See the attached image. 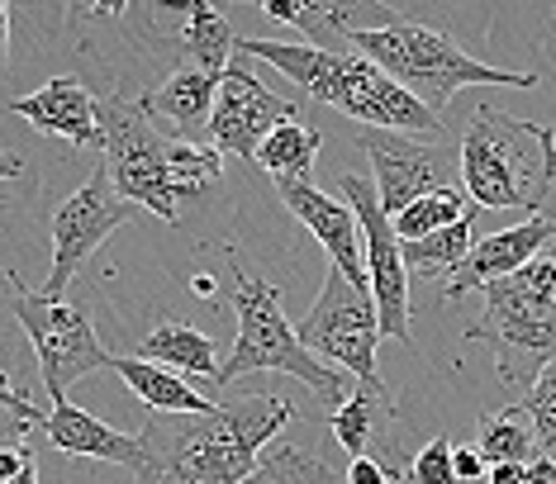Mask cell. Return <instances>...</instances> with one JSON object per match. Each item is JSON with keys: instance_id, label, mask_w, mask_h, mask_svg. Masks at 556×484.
<instances>
[{"instance_id": "1", "label": "cell", "mask_w": 556, "mask_h": 484, "mask_svg": "<svg viewBox=\"0 0 556 484\" xmlns=\"http://www.w3.org/2000/svg\"><path fill=\"white\" fill-rule=\"evenodd\" d=\"M286 423L295 404L281 394H243L214 413H148L138 484H248Z\"/></svg>"}, {"instance_id": "2", "label": "cell", "mask_w": 556, "mask_h": 484, "mask_svg": "<svg viewBox=\"0 0 556 484\" xmlns=\"http://www.w3.org/2000/svg\"><path fill=\"white\" fill-rule=\"evenodd\" d=\"M100 167L110 171L115 190L129 205L153 209L162 224H181V205L205 200L224 176V152L162 133L143 100H124L119 91H100Z\"/></svg>"}, {"instance_id": "3", "label": "cell", "mask_w": 556, "mask_h": 484, "mask_svg": "<svg viewBox=\"0 0 556 484\" xmlns=\"http://www.w3.org/2000/svg\"><path fill=\"white\" fill-rule=\"evenodd\" d=\"M238 53L262 58L276 72L290 76L305 100L343 110L362 129H386V133H442V114H433L424 100H414L395 76H386L371 58L357 48L348 53H319L309 43H271V38H238Z\"/></svg>"}, {"instance_id": "4", "label": "cell", "mask_w": 556, "mask_h": 484, "mask_svg": "<svg viewBox=\"0 0 556 484\" xmlns=\"http://www.w3.org/2000/svg\"><path fill=\"white\" fill-rule=\"evenodd\" d=\"M462 186L480 209H523L538 219L556 186V129L500 105H476L462 133Z\"/></svg>"}, {"instance_id": "5", "label": "cell", "mask_w": 556, "mask_h": 484, "mask_svg": "<svg viewBox=\"0 0 556 484\" xmlns=\"http://www.w3.org/2000/svg\"><path fill=\"white\" fill-rule=\"evenodd\" d=\"M229 280H233L229 300L238 314V342H233L229 361L219 366V375H214V390L233 385V380H243L252 371H281V375L305 380L319 399L343 409L357 390L348 385V375L338 371V366L319 361V356L300 342V328H290V318L281 309V290L267 285V280H252L233 247H229Z\"/></svg>"}, {"instance_id": "6", "label": "cell", "mask_w": 556, "mask_h": 484, "mask_svg": "<svg viewBox=\"0 0 556 484\" xmlns=\"http://www.w3.org/2000/svg\"><path fill=\"white\" fill-rule=\"evenodd\" d=\"M348 43L362 58H371L386 76H395L404 91L424 100L433 114L447 110L452 95L466 91V86H514V91L538 86L533 72H500L490 62L466 58L447 34L428 29L419 20H390V24H376V29H357L352 24Z\"/></svg>"}, {"instance_id": "7", "label": "cell", "mask_w": 556, "mask_h": 484, "mask_svg": "<svg viewBox=\"0 0 556 484\" xmlns=\"http://www.w3.org/2000/svg\"><path fill=\"white\" fill-rule=\"evenodd\" d=\"M5 300H10L15 323L24 328V337H29L34 356H39V375H43V390L53 404L67 399V390L77 385L81 375L115 366V356L96 337V323H91L86 304L48 300L43 290H29L15 266L5 271Z\"/></svg>"}, {"instance_id": "8", "label": "cell", "mask_w": 556, "mask_h": 484, "mask_svg": "<svg viewBox=\"0 0 556 484\" xmlns=\"http://www.w3.org/2000/svg\"><path fill=\"white\" fill-rule=\"evenodd\" d=\"M466 342H485L495 356V375L514 390H533L538 375L556 361V300L518 280H495L485 290V314L466 328Z\"/></svg>"}, {"instance_id": "9", "label": "cell", "mask_w": 556, "mask_h": 484, "mask_svg": "<svg viewBox=\"0 0 556 484\" xmlns=\"http://www.w3.org/2000/svg\"><path fill=\"white\" fill-rule=\"evenodd\" d=\"M381 314H376V295L328 266L324 290L314 300V309L300 323V342L328 366H343L357 385L386 390L381 371H376V342H381Z\"/></svg>"}, {"instance_id": "10", "label": "cell", "mask_w": 556, "mask_h": 484, "mask_svg": "<svg viewBox=\"0 0 556 484\" xmlns=\"http://www.w3.org/2000/svg\"><path fill=\"white\" fill-rule=\"evenodd\" d=\"M134 214H138V205H129V200L119 195L105 167H96L91 181L81 190H72V195L53 209V219H48V233H53V266H48L43 295L67 300L72 276H77L81 266L96 257V247H105V238L115 233L119 224H129Z\"/></svg>"}, {"instance_id": "11", "label": "cell", "mask_w": 556, "mask_h": 484, "mask_svg": "<svg viewBox=\"0 0 556 484\" xmlns=\"http://www.w3.org/2000/svg\"><path fill=\"white\" fill-rule=\"evenodd\" d=\"M338 195L357 209L362 219V238H366V271H371V295H376V314H381V333L390 342H414L409 328V266H404V242L395 233V219L381 209V195L366 176H343Z\"/></svg>"}, {"instance_id": "12", "label": "cell", "mask_w": 556, "mask_h": 484, "mask_svg": "<svg viewBox=\"0 0 556 484\" xmlns=\"http://www.w3.org/2000/svg\"><path fill=\"white\" fill-rule=\"evenodd\" d=\"M300 114H305V95H276L271 86H262L248 67L233 62L219 81V105H214V119H210V148L257 162L262 143L281 124H300Z\"/></svg>"}, {"instance_id": "13", "label": "cell", "mask_w": 556, "mask_h": 484, "mask_svg": "<svg viewBox=\"0 0 556 484\" xmlns=\"http://www.w3.org/2000/svg\"><path fill=\"white\" fill-rule=\"evenodd\" d=\"M362 152L371 157L376 195H381V209L390 219H400L414 200L447 190V152L433 143H414V138L386 129H362Z\"/></svg>"}, {"instance_id": "14", "label": "cell", "mask_w": 556, "mask_h": 484, "mask_svg": "<svg viewBox=\"0 0 556 484\" xmlns=\"http://www.w3.org/2000/svg\"><path fill=\"white\" fill-rule=\"evenodd\" d=\"M286 209L319 238V247L328 252V266H338L352 285L371 290V271H366V238H362V219L343 195H328L314 190L309 181H276Z\"/></svg>"}, {"instance_id": "15", "label": "cell", "mask_w": 556, "mask_h": 484, "mask_svg": "<svg viewBox=\"0 0 556 484\" xmlns=\"http://www.w3.org/2000/svg\"><path fill=\"white\" fill-rule=\"evenodd\" d=\"M552 242H556V224L547 219V214H538V219H523L518 228H504V233L480 238L476 247H471V257H466L457 271L447 276V285H442V300L457 304L462 295H471V290L485 295L495 280L518 276L528 262L538 257V252H547Z\"/></svg>"}, {"instance_id": "16", "label": "cell", "mask_w": 556, "mask_h": 484, "mask_svg": "<svg viewBox=\"0 0 556 484\" xmlns=\"http://www.w3.org/2000/svg\"><path fill=\"white\" fill-rule=\"evenodd\" d=\"M10 114L29 119V129L48 138H67L72 148H96L105 152V133H100V95L86 91L77 76H53L34 95H15L5 105Z\"/></svg>"}, {"instance_id": "17", "label": "cell", "mask_w": 556, "mask_h": 484, "mask_svg": "<svg viewBox=\"0 0 556 484\" xmlns=\"http://www.w3.org/2000/svg\"><path fill=\"white\" fill-rule=\"evenodd\" d=\"M39 437H48V447L67 451V456H86V461H110V466H129L134 475L143 470L148 451H143V432H119L110 423H100L96 413L77 409L72 399H58L43 413Z\"/></svg>"}, {"instance_id": "18", "label": "cell", "mask_w": 556, "mask_h": 484, "mask_svg": "<svg viewBox=\"0 0 556 484\" xmlns=\"http://www.w3.org/2000/svg\"><path fill=\"white\" fill-rule=\"evenodd\" d=\"M219 81L224 76H214L205 67H176L167 81L153 86V91L143 95V110L153 114L157 124H172L176 138L195 143L200 129L210 133L214 105H219Z\"/></svg>"}, {"instance_id": "19", "label": "cell", "mask_w": 556, "mask_h": 484, "mask_svg": "<svg viewBox=\"0 0 556 484\" xmlns=\"http://www.w3.org/2000/svg\"><path fill=\"white\" fill-rule=\"evenodd\" d=\"M390 423H395V394L371 390V385H357V394H352L343 409L328 413V432H333L338 447L352 451V461L357 456H376Z\"/></svg>"}, {"instance_id": "20", "label": "cell", "mask_w": 556, "mask_h": 484, "mask_svg": "<svg viewBox=\"0 0 556 484\" xmlns=\"http://www.w3.org/2000/svg\"><path fill=\"white\" fill-rule=\"evenodd\" d=\"M110 371L124 375V385L143 399L148 413H214L219 409L214 399L195 394L176 371H167V366H157V361H143V356H115Z\"/></svg>"}, {"instance_id": "21", "label": "cell", "mask_w": 556, "mask_h": 484, "mask_svg": "<svg viewBox=\"0 0 556 484\" xmlns=\"http://www.w3.org/2000/svg\"><path fill=\"white\" fill-rule=\"evenodd\" d=\"M476 451L485 456V466H533L542 456V437L528 404H509V409L480 418Z\"/></svg>"}, {"instance_id": "22", "label": "cell", "mask_w": 556, "mask_h": 484, "mask_svg": "<svg viewBox=\"0 0 556 484\" xmlns=\"http://www.w3.org/2000/svg\"><path fill=\"white\" fill-rule=\"evenodd\" d=\"M143 361H157L167 366V371H181V375H205L214 385V375H219V352H214V342L200 333L191 323H162L153 328L143 342H138V352Z\"/></svg>"}, {"instance_id": "23", "label": "cell", "mask_w": 556, "mask_h": 484, "mask_svg": "<svg viewBox=\"0 0 556 484\" xmlns=\"http://www.w3.org/2000/svg\"><path fill=\"white\" fill-rule=\"evenodd\" d=\"M172 38L195 58V67H205L214 76H224L233 67L229 53H238V38L229 29V20H224V10H214L210 0H191V5H186V20L176 24Z\"/></svg>"}, {"instance_id": "24", "label": "cell", "mask_w": 556, "mask_h": 484, "mask_svg": "<svg viewBox=\"0 0 556 484\" xmlns=\"http://www.w3.org/2000/svg\"><path fill=\"white\" fill-rule=\"evenodd\" d=\"M262 15L295 24L309 38V48H319V53H348L352 48L348 5H328V0H262Z\"/></svg>"}, {"instance_id": "25", "label": "cell", "mask_w": 556, "mask_h": 484, "mask_svg": "<svg viewBox=\"0 0 556 484\" xmlns=\"http://www.w3.org/2000/svg\"><path fill=\"white\" fill-rule=\"evenodd\" d=\"M319 143L324 133L314 129V124H281L267 143L257 152V167L271 176V181H309V167L314 157H319Z\"/></svg>"}, {"instance_id": "26", "label": "cell", "mask_w": 556, "mask_h": 484, "mask_svg": "<svg viewBox=\"0 0 556 484\" xmlns=\"http://www.w3.org/2000/svg\"><path fill=\"white\" fill-rule=\"evenodd\" d=\"M471 247H476L471 219H462V224L442 228V233L424 238V242H404V266L428 276V280H447L466 257H471Z\"/></svg>"}, {"instance_id": "27", "label": "cell", "mask_w": 556, "mask_h": 484, "mask_svg": "<svg viewBox=\"0 0 556 484\" xmlns=\"http://www.w3.org/2000/svg\"><path fill=\"white\" fill-rule=\"evenodd\" d=\"M471 214H476V209L466 205L462 190H457V186H447V190H433V195L414 200V205L395 219V233H400V242H424V238L442 233V228L471 219Z\"/></svg>"}, {"instance_id": "28", "label": "cell", "mask_w": 556, "mask_h": 484, "mask_svg": "<svg viewBox=\"0 0 556 484\" xmlns=\"http://www.w3.org/2000/svg\"><path fill=\"white\" fill-rule=\"evenodd\" d=\"M248 484H348V475H333V466H324L314 451L281 442V447H271L262 456L257 475Z\"/></svg>"}, {"instance_id": "29", "label": "cell", "mask_w": 556, "mask_h": 484, "mask_svg": "<svg viewBox=\"0 0 556 484\" xmlns=\"http://www.w3.org/2000/svg\"><path fill=\"white\" fill-rule=\"evenodd\" d=\"M457 442L452 437H433L428 447L409 461V475H404V484H462L457 475Z\"/></svg>"}, {"instance_id": "30", "label": "cell", "mask_w": 556, "mask_h": 484, "mask_svg": "<svg viewBox=\"0 0 556 484\" xmlns=\"http://www.w3.org/2000/svg\"><path fill=\"white\" fill-rule=\"evenodd\" d=\"M523 404H528V413H533V423H538L542 456L556 451V361L538 375V385L523 394Z\"/></svg>"}, {"instance_id": "31", "label": "cell", "mask_w": 556, "mask_h": 484, "mask_svg": "<svg viewBox=\"0 0 556 484\" xmlns=\"http://www.w3.org/2000/svg\"><path fill=\"white\" fill-rule=\"evenodd\" d=\"M0 484H39V456L29 437H0Z\"/></svg>"}, {"instance_id": "32", "label": "cell", "mask_w": 556, "mask_h": 484, "mask_svg": "<svg viewBox=\"0 0 556 484\" xmlns=\"http://www.w3.org/2000/svg\"><path fill=\"white\" fill-rule=\"evenodd\" d=\"M518 285H528V290H538V295H547V300H556V242L547 252H538L533 262L523 266V271L514 276Z\"/></svg>"}, {"instance_id": "33", "label": "cell", "mask_w": 556, "mask_h": 484, "mask_svg": "<svg viewBox=\"0 0 556 484\" xmlns=\"http://www.w3.org/2000/svg\"><path fill=\"white\" fill-rule=\"evenodd\" d=\"M348 484H404V475H395L386 461H376V456H357V461L348 466Z\"/></svg>"}, {"instance_id": "34", "label": "cell", "mask_w": 556, "mask_h": 484, "mask_svg": "<svg viewBox=\"0 0 556 484\" xmlns=\"http://www.w3.org/2000/svg\"><path fill=\"white\" fill-rule=\"evenodd\" d=\"M523 484H556V461H552V456H538V461L528 466Z\"/></svg>"}, {"instance_id": "35", "label": "cell", "mask_w": 556, "mask_h": 484, "mask_svg": "<svg viewBox=\"0 0 556 484\" xmlns=\"http://www.w3.org/2000/svg\"><path fill=\"white\" fill-rule=\"evenodd\" d=\"M523 475H528V466H490L485 484H523Z\"/></svg>"}, {"instance_id": "36", "label": "cell", "mask_w": 556, "mask_h": 484, "mask_svg": "<svg viewBox=\"0 0 556 484\" xmlns=\"http://www.w3.org/2000/svg\"><path fill=\"white\" fill-rule=\"evenodd\" d=\"M191 290H195L200 300H214V295H219V290H214V276H195V280H191Z\"/></svg>"}]
</instances>
